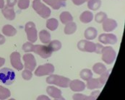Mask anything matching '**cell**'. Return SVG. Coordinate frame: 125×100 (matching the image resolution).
Segmentation results:
<instances>
[{
    "label": "cell",
    "instance_id": "4316f807",
    "mask_svg": "<svg viewBox=\"0 0 125 100\" xmlns=\"http://www.w3.org/2000/svg\"><path fill=\"white\" fill-rule=\"evenodd\" d=\"M101 0H89L88 1V7L90 10L96 11L101 7Z\"/></svg>",
    "mask_w": 125,
    "mask_h": 100
},
{
    "label": "cell",
    "instance_id": "2e32d148",
    "mask_svg": "<svg viewBox=\"0 0 125 100\" xmlns=\"http://www.w3.org/2000/svg\"><path fill=\"white\" fill-rule=\"evenodd\" d=\"M49 6H51L54 9L58 10L66 6L67 0H43Z\"/></svg>",
    "mask_w": 125,
    "mask_h": 100
},
{
    "label": "cell",
    "instance_id": "7402d4cb",
    "mask_svg": "<svg viewBox=\"0 0 125 100\" xmlns=\"http://www.w3.org/2000/svg\"><path fill=\"white\" fill-rule=\"evenodd\" d=\"M93 14L90 12V11H85L83 12L80 16V22H82L84 24H87L89 23L90 22H92V20L93 19Z\"/></svg>",
    "mask_w": 125,
    "mask_h": 100
},
{
    "label": "cell",
    "instance_id": "603a6c76",
    "mask_svg": "<svg viewBox=\"0 0 125 100\" xmlns=\"http://www.w3.org/2000/svg\"><path fill=\"white\" fill-rule=\"evenodd\" d=\"M77 25L75 22H71L65 25L64 28V33L65 35H72L77 31Z\"/></svg>",
    "mask_w": 125,
    "mask_h": 100
},
{
    "label": "cell",
    "instance_id": "e0dca14e",
    "mask_svg": "<svg viewBox=\"0 0 125 100\" xmlns=\"http://www.w3.org/2000/svg\"><path fill=\"white\" fill-rule=\"evenodd\" d=\"M104 85L100 82L99 79L98 78H91L90 79L87 81L86 87L89 90H94L96 89H100L102 88Z\"/></svg>",
    "mask_w": 125,
    "mask_h": 100
},
{
    "label": "cell",
    "instance_id": "f546056e",
    "mask_svg": "<svg viewBox=\"0 0 125 100\" xmlns=\"http://www.w3.org/2000/svg\"><path fill=\"white\" fill-rule=\"evenodd\" d=\"M11 96L10 89L0 85V100H5Z\"/></svg>",
    "mask_w": 125,
    "mask_h": 100
},
{
    "label": "cell",
    "instance_id": "ba28073f",
    "mask_svg": "<svg viewBox=\"0 0 125 100\" xmlns=\"http://www.w3.org/2000/svg\"><path fill=\"white\" fill-rule=\"evenodd\" d=\"M33 52L40 55L42 58L46 59L52 56V51L50 50L48 45H34Z\"/></svg>",
    "mask_w": 125,
    "mask_h": 100
},
{
    "label": "cell",
    "instance_id": "74e56055",
    "mask_svg": "<svg viewBox=\"0 0 125 100\" xmlns=\"http://www.w3.org/2000/svg\"><path fill=\"white\" fill-rule=\"evenodd\" d=\"M96 45H97V50H96L95 53H98V54H100V53H101V50L103 49L104 46L100 43H96Z\"/></svg>",
    "mask_w": 125,
    "mask_h": 100
},
{
    "label": "cell",
    "instance_id": "44dd1931",
    "mask_svg": "<svg viewBox=\"0 0 125 100\" xmlns=\"http://www.w3.org/2000/svg\"><path fill=\"white\" fill-rule=\"evenodd\" d=\"M39 39L43 44H49L51 42V34L46 30H42L39 32Z\"/></svg>",
    "mask_w": 125,
    "mask_h": 100
},
{
    "label": "cell",
    "instance_id": "52a82bcc",
    "mask_svg": "<svg viewBox=\"0 0 125 100\" xmlns=\"http://www.w3.org/2000/svg\"><path fill=\"white\" fill-rule=\"evenodd\" d=\"M55 71L54 65L52 64H46L41 66H39L35 71V75L36 76L41 77L44 76H48L52 74Z\"/></svg>",
    "mask_w": 125,
    "mask_h": 100
},
{
    "label": "cell",
    "instance_id": "1f68e13d",
    "mask_svg": "<svg viewBox=\"0 0 125 100\" xmlns=\"http://www.w3.org/2000/svg\"><path fill=\"white\" fill-rule=\"evenodd\" d=\"M30 6V0H18V7L20 9H26Z\"/></svg>",
    "mask_w": 125,
    "mask_h": 100
},
{
    "label": "cell",
    "instance_id": "cb8c5ba5",
    "mask_svg": "<svg viewBox=\"0 0 125 100\" xmlns=\"http://www.w3.org/2000/svg\"><path fill=\"white\" fill-rule=\"evenodd\" d=\"M59 18L62 23L64 25L73 22V17L69 12H62L59 16Z\"/></svg>",
    "mask_w": 125,
    "mask_h": 100
},
{
    "label": "cell",
    "instance_id": "6da1fadb",
    "mask_svg": "<svg viewBox=\"0 0 125 100\" xmlns=\"http://www.w3.org/2000/svg\"><path fill=\"white\" fill-rule=\"evenodd\" d=\"M46 83L49 84H54L57 86H60L62 88H67L69 87V84L70 82V79L69 78L56 75L51 74L46 78Z\"/></svg>",
    "mask_w": 125,
    "mask_h": 100
},
{
    "label": "cell",
    "instance_id": "f35d334b",
    "mask_svg": "<svg viewBox=\"0 0 125 100\" xmlns=\"http://www.w3.org/2000/svg\"><path fill=\"white\" fill-rule=\"evenodd\" d=\"M37 100H51L50 98H49L46 95H40L37 98Z\"/></svg>",
    "mask_w": 125,
    "mask_h": 100
},
{
    "label": "cell",
    "instance_id": "d6a6232c",
    "mask_svg": "<svg viewBox=\"0 0 125 100\" xmlns=\"http://www.w3.org/2000/svg\"><path fill=\"white\" fill-rule=\"evenodd\" d=\"M22 77L24 80L25 81H29L32 79L33 77V73L32 71L28 70V69H25L22 72Z\"/></svg>",
    "mask_w": 125,
    "mask_h": 100
},
{
    "label": "cell",
    "instance_id": "e575fe53",
    "mask_svg": "<svg viewBox=\"0 0 125 100\" xmlns=\"http://www.w3.org/2000/svg\"><path fill=\"white\" fill-rule=\"evenodd\" d=\"M33 47L34 45L31 43V42H26L22 45V50L23 51L26 52V53H29V52H33Z\"/></svg>",
    "mask_w": 125,
    "mask_h": 100
},
{
    "label": "cell",
    "instance_id": "ab89813d",
    "mask_svg": "<svg viewBox=\"0 0 125 100\" xmlns=\"http://www.w3.org/2000/svg\"><path fill=\"white\" fill-rule=\"evenodd\" d=\"M6 41V39L4 37V36L1 34H0V45H3Z\"/></svg>",
    "mask_w": 125,
    "mask_h": 100
},
{
    "label": "cell",
    "instance_id": "4dcf8cb0",
    "mask_svg": "<svg viewBox=\"0 0 125 100\" xmlns=\"http://www.w3.org/2000/svg\"><path fill=\"white\" fill-rule=\"evenodd\" d=\"M107 18V15L104 12H98L95 16V21L97 23H103V22Z\"/></svg>",
    "mask_w": 125,
    "mask_h": 100
},
{
    "label": "cell",
    "instance_id": "f1b7e54d",
    "mask_svg": "<svg viewBox=\"0 0 125 100\" xmlns=\"http://www.w3.org/2000/svg\"><path fill=\"white\" fill-rule=\"evenodd\" d=\"M48 46L52 52L58 51L62 48V43L58 40H54L49 43Z\"/></svg>",
    "mask_w": 125,
    "mask_h": 100
},
{
    "label": "cell",
    "instance_id": "d590c367",
    "mask_svg": "<svg viewBox=\"0 0 125 100\" xmlns=\"http://www.w3.org/2000/svg\"><path fill=\"white\" fill-rule=\"evenodd\" d=\"M18 3V0H7V6L10 7H14V6Z\"/></svg>",
    "mask_w": 125,
    "mask_h": 100
},
{
    "label": "cell",
    "instance_id": "484cf974",
    "mask_svg": "<svg viewBox=\"0 0 125 100\" xmlns=\"http://www.w3.org/2000/svg\"><path fill=\"white\" fill-rule=\"evenodd\" d=\"M46 25L49 30L52 31H54L57 29L59 26V21L55 18H50L46 21Z\"/></svg>",
    "mask_w": 125,
    "mask_h": 100
},
{
    "label": "cell",
    "instance_id": "d6986e66",
    "mask_svg": "<svg viewBox=\"0 0 125 100\" xmlns=\"http://www.w3.org/2000/svg\"><path fill=\"white\" fill-rule=\"evenodd\" d=\"M2 33L7 37H13L17 34V30L11 25H5L2 27Z\"/></svg>",
    "mask_w": 125,
    "mask_h": 100
},
{
    "label": "cell",
    "instance_id": "8d00e7d4",
    "mask_svg": "<svg viewBox=\"0 0 125 100\" xmlns=\"http://www.w3.org/2000/svg\"><path fill=\"white\" fill-rule=\"evenodd\" d=\"M89 0H72L74 4L77 5V6H80V5H82L85 2H88Z\"/></svg>",
    "mask_w": 125,
    "mask_h": 100
},
{
    "label": "cell",
    "instance_id": "9a60e30c",
    "mask_svg": "<svg viewBox=\"0 0 125 100\" xmlns=\"http://www.w3.org/2000/svg\"><path fill=\"white\" fill-rule=\"evenodd\" d=\"M1 12L4 15V17H5V19H7V20H14L15 19V12L14 9V7H10L8 6H4L2 9H1Z\"/></svg>",
    "mask_w": 125,
    "mask_h": 100
},
{
    "label": "cell",
    "instance_id": "ffe728a7",
    "mask_svg": "<svg viewBox=\"0 0 125 100\" xmlns=\"http://www.w3.org/2000/svg\"><path fill=\"white\" fill-rule=\"evenodd\" d=\"M98 35V31L95 27H88L85 33H84V36L87 40H94Z\"/></svg>",
    "mask_w": 125,
    "mask_h": 100
},
{
    "label": "cell",
    "instance_id": "30bf717a",
    "mask_svg": "<svg viewBox=\"0 0 125 100\" xmlns=\"http://www.w3.org/2000/svg\"><path fill=\"white\" fill-rule=\"evenodd\" d=\"M23 61L25 63V69H28L31 71H34L36 67V61L34 55L31 53H26L22 57Z\"/></svg>",
    "mask_w": 125,
    "mask_h": 100
},
{
    "label": "cell",
    "instance_id": "5b68a950",
    "mask_svg": "<svg viewBox=\"0 0 125 100\" xmlns=\"http://www.w3.org/2000/svg\"><path fill=\"white\" fill-rule=\"evenodd\" d=\"M25 31L27 35L28 40L32 43H36L38 39V32L35 23L33 22H28L25 26Z\"/></svg>",
    "mask_w": 125,
    "mask_h": 100
},
{
    "label": "cell",
    "instance_id": "5bb4252c",
    "mask_svg": "<svg viewBox=\"0 0 125 100\" xmlns=\"http://www.w3.org/2000/svg\"><path fill=\"white\" fill-rule=\"evenodd\" d=\"M116 27H117V22L116 20L113 19L106 18L103 22V30L106 33L114 31Z\"/></svg>",
    "mask_w": 125,
    "mask_h": 100
},
{
    "label": "cell",
    "instance_id": "83f0119b",
    "mask_svg": "<svg viewBox=\"0 0 125 100\" xmlns=\"http://www.w3.org/2000/svg\"><path fill=\"white\" fill-rule=\"evenodd\" d=\"M80 78L84 80V81H88L93 78V72L88 68H84L83 69L80 73Z\"/></svg>",
    "mask_w": 125,
    "mask_h": 100
},
{
    "label": "cell",
    "instance_id": "ac0fdd59",
    "mask_svg": "<svg viewBox=\"0 0 125 100\" xmlns=\"http://www.w3.org/2000/svg\"><path fill=\"white\" fill-rule=\"evenodd\" d=\"M46 93L52 98L57 99L62 97V91L54 86H49L46 88Z\"/></svg>",
    "mask_w": 125,
    "mask_h": 100
},
{
    "label": "cell",
    "instance_id": "7a4b0ae2",
    "mask_svg": "<svg viewBox=\"0 0 125 100\" xmlns=\"http://www.w3.org/2000/svg\"><path fill=\"white\" fill-rule=\"evenodd\" d=\"M15 80V73L10 68H3L0 70V82L5 85H10Z\"/></svg>",
    "mask_w": 125,
    "mask_h": 100
},
{
    "label": "cell",
    "instance_id": "b9f144b4",
    "mask_svg": "<svg viewBox=\"0 0 125 100\" xmlns=\"http://www.w3.org/2000/svg\"><path fill=\"white\" fill-rule=\"evenodd\" d=\"M4 6V0H0V9H1Z\"/></svg>",
    "mask_w": 125,
    "mask_h": 100
},
{
    "label": "cell",
    "instance_id": "4fadbf2b",
    "mask_svg": "<svg viewBox=\"0 0 125 100\" xmlns=\"http://www.w3.org/2000/svg\"><path fill=\"white\" fill-rule=\"evenodd\" d=\"M69 87L70 88L72 91L74 92H80L85 90L86 85L82 81H80L78 79H74V80L70 81Z\"/></svg>",
    "mask_w": 125,
    "mask_h": 100
},
{
    "label": "cell",
    "instance_id": "8fae6325",
    "mask_svg": "<svg viewBox=\"0 0 125 100\" xmlns=\"http://www.w3.org/2000/svg\"><path fill=\"white\" fill-rule=\"evenodd\" d=\"M98 40L103 44H110L114 45L117 43V37L112 33H103L101 34L98 37Z\"/></svg>",
    "mask_w": 125,
    "mask_h": 100
},
{
    "label": "cell",
    "instance_id": "ee69618b",
    "mask_svg": "<svg viewBox=\"0 0 125 100\" xmlns=\"http://www.w3.org/2000/svg\"><path fill=\"white\" fill-rule=\"evenodd\" d=\"M15 100V99H12V98H11V99H10V100Z\"/></svg>",
    "mask_w": 125,
    "mask_h": 100
},
{
    "label": "cell",
    "instance_id": "d4e9b609",
    "mask_svg": "<svg viewBox=\"0 0 125 100\" xmlns=\"http://www.w3.org/2000/svg\"><path fill=\"white\" fill-rule=\"evenodd\" d=\"M93 72L95 73L98 74V75H101L106 71H107V68H106V66L104 64L96 63L93 66Z\"/></svg>",
    "mask_w": 125,
    "mask_h": 100
},
{
    "label": "cell",
    "instance_id": "9c48e42d",
    "mask_svg": "<svg viewBox=\"0 0 125 100\" xmlns=\"http://www.w3.org/2000/svg\"><path fill=\"white\" fill-rule=\"evenodd\" d=\"M10 63L12 66L18 71L23 69V64L21 61V55L18 52H13L10 55Z\"/></svg>",
    "mask_w": 125,
    "mask_h": 100
},
{
    "label": "cell",
    "instance_id": "7bdbcfd3",
    "mask_svg": "<svg viewBox=\"0 0 125 100\" xmlns=\"http://www.w3.org/2000/svg\"><path fill=\"white\" fill-rule=\"evenodd\" d=\"M54 100H65V99L62 96L61 97H59V98H57V99H55Z\"/></svg>",
    "mask_w": 125,
    "mask_h": 100
},
{
    "label": "cell",
    "instance_id": "277c9868",
    "mask_svg": "<svg viewBox=\"0 0 125 100\" xmlns=\"http://www.w3.org/2000/svg\"><path fill=\"white\" fill-rule=\"evenodd\" d=\"M101 54L103 61L108 65L113 64L116 57V51L111 46L104 47L101 50Z\"/></svg>",
    "mask_w": 125,
    "mask_h": 100
},
{
    "label": "cell",
    "instance_id": "836d02e7",
    "mask_svg": "<svg viewBox=\"0 0 125 100\" xmlns=\"http://www.w3.org/2000/svg\"><path fill=\"white\" fill-rule=\"evenodd\" d=\"M111 71V69H109V70H108V71H106L104 73H102V74L101 75L100 78H98L99 80H100V82H101V83H102L103 85H104L105 83H106V82H107L108 79V76H109V74H110Z\"/></svg>",
    "mask_w": 125,
    "mask_h": 100
},
{
    "label": "cell",
    "instance_id": "7c38bea8",
    "mask_svg": "<svg viewBox=\"0 0 125 100\" xmlns=\"http://www.w3.org/2000/svg\"><path fill=\"white\" fill-rule=\"evenodd\" d=\"M99 94L100 91L98 90L93 91L89 96L82 94H74L72 96V99L73 100H96Z\"/></svg>",
    "mask_w": 125,
    "mask_h": 100
},
{
    "label": "cell",
    "instance_id": "8992f818",
    "mask_svg": "<svg viewBox=\"0 0 125 100\" xmlns=\"http://www.w3.org/2000/svg\"><path fill=\"white\" fill-rule=\"evenodd\" d=\"M77 48L83 52L95 53L97 50V45L96 43L87 40H81L77 43Z\"/></svg>",
    "mask_w": 125,
    "mask_h": 100
},
{
    "label": "cell",
    "instance_id": "60d3db41",
    "mask_svg": "<svg viewBox=\"0 0 125 100\" xmlns=\"http://www.w3.org/2000/svg\"><path fill=\"white\" fill-rule=\"evenodd\" d=\"M5 64V58L0 57V68L1 66H3Z\"/></svg>",
    "mask_w": 125,
    "mask_h": 100
},
{
    "label": "cell",
    "instance_id": "3957f363",
    "mask_svg": "<svg viewBox=\"0 0 125 100\" xmlns=\"http://www.w3.org/2000/svg\"><path fill=\"white\" fill-rule=\"evenodd\" d=\"M32 7L36 13L44 19H47L51 15V9L49 7L43 4L41 0H33Z\"/></svg>",
    "mask_w": 125,
    "mask_h": 100
}]
</instances>
